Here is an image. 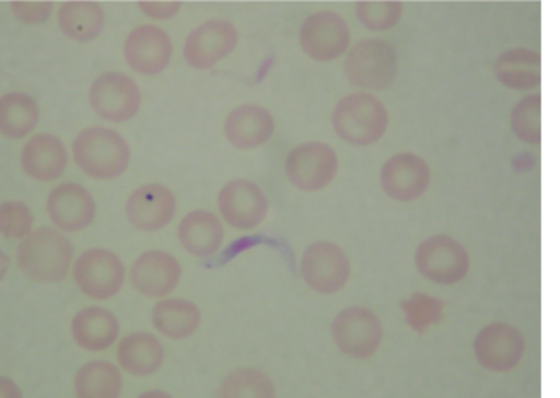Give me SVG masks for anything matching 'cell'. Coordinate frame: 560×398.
I'll return each mask as SVG.
<instances>
[{"label": "cell", "mask_w": 560, "mask_h": 398, "mask_svg": "<svg viewBox=\"0 0 560 398\" xmlns=\"http://www.w3.org/2000/svg\"><path fill=\"white\" fill-rule=\"evenodd\" d=\"M72 255L71 242L63 234L52 227H39L18 246L16 260L28 280L50 284L67 278Z\"/></svg>", "instance_id": "6da1fadb"}, {"label": "cell", "mask_w": 560, "mask_h": 398, "mask_svg": "<svg viewBox=\"0 0 560 398\" xmlns=\"http://www.w3.org/2000/svg\"><path fill=\"white\" fill-rule=\"evenodd\" d=\"M388 108L372 93H353L342 97L331 114L336 136L352 147H371L388 130Z\"/></svg>", "instance_id": "7a4b0ae2"}, {"label": "cell", "mask_w": 560, "mask_h": 398, "mask_svg": "<svg viewBox=\"0 0 560 398\" xmlns=\"http://www.w3.org/2000/svg\"><path fill=\"white\" fill-rule=\"evenodd\" d=\"M72 155L79 168L95 179L121 176L131 161L128 141L106 128L82 130L72 143Z\"/></svg>", "instance_id": "3957f363"}, {"label": "cell", "mask_w": 560, "mask_h": 398, "mask_svg": "<svg viewBox=\"0 0 560 398\" xmlns=\"http://www.w3.org/2000/svg\"><path fill=\"white\" fill-rule=\"evenodd\" d=\"M345 74L357 89L385 92L396 81V49L385 39H361L347 54Z\"/></svg>", "instance_id": "277c9868"}, {"label": "cell", "mask_w": 560, "mask_h": 398, "mask_svg": "<svg viewBox=\"0 0 560 398\" xmlns=\"http://www.w3.org/2000/svg\"><path fill=\"white\" fill-rule=\"evenodd\" d=\"M417 269L425 280L440 285L464 281L471 267L468 251L450 235H432L421 242L415 253Z\"/></svg>", "instance_id": "5b68a950"}, {"label": "cell", "mask_w": 560, "mask_h": 398, "mask_svg": "<svg viewBox=\"0 0 560 398\" xmlns=\"http://www.w3.org/2000/svg\"><path fill=\"white\" fill-rule=\"evenodd\" d=\"M331 338L353 360H368L381 349L383 327L377 314L363 306L347 307L335 317Z\"/></svg>", "instance_id": "8992f818"}, {"label": "cell", "mask_w": 560, "mask_h": 398, "mask_svg": "<svg viewBox=\"0 0 560 398\" xmlns=\"http://www.w3.org/2000/svg\"><path fill=\"white\" fill-rule=\"evenodd\" d=\"M339 162L334 148L320 141L303 143L289 153L287 176L302 191H319L338 175Z\"/></svg>", "instance_id": "52a82bcc"}, {"label": "cell", "mask_w": 560, "mask_h": 398, "mask_svg": "<svg viewBox=\"0 0 560 398\" xmlns=\"http://www.w3.org/2000/svg\"><path fill=\"white\" fill-rule=\"evenodd\" d=\"M302 277L311 291L330 295L345 289L350 277L349 258L334 242H316L303 253Z\"/></svg>", "instance_id": "ba28073f"}, {"label": "cell", "mask_w": 560, "mask_h": 398, "mask_svg": "<svg viewBox=\"0 0 560 398\" xmlns=\"http://www.w3.org/2000/svg\"><path fill=\"white\" fill-rule=\"evenodd\" d=\"M472 349L477 363L486 371L505 374L522 363L526 352V340L512 325L498 321L487 325L477 332Z\"/></svg>", "instance_id": "9c48e42d"}, {"label": "cell", "mask_w": 560, "mask_h": 398, "mask_svg": "<svg viewBox=\"0 0 560 398\" xmlns=\"http://www.w3.org/2000/svg\"><path fill=\"white\" fill-rule=\"evenodd\" d=\"M90 104L101 118L110 122H125L139 114L142 93L128 75L106 72L93 82Z\"/></svg>", "instance_id": "30bf717a"}, {"label": "cell", "mask_w": 560, "mask_h": 398, "mask_svg": "<svg viewBox=\"0 0 560 398\" xmlns=\"http://www.w3.org/2000/svg\"><path fill=\"white\" fill-rule=\"evenodd\" d=\"M74 280L90 298L108 300L125 282V267L115 253L93 248L82 253L74 264Z\"/></svg>", "instance_id": "8fae6325"}, {"label": "cell", "mask_w": 560, "mask_h": 398, "mask_svg": "<svg viewBox=\"0 0 560 398\" xmlns=\"http://www.w3.org/2000/svg\"><path fill=\"white\" fill-rule=\"evenodd\" d=\"M350 31L345 17L335 12L311 14L300 28V46L310 59L334 61L345 56Z\"/></svg>", "instance_id": "7c38bea8"}, {"label": "cell", "mask_w": 560, "mask_h": 398, "mask_svg": "<svg viewBox=\"0 0 560 398\" xmlns=\"http://www.w3.org/2000/svg\"><path fill=\"white\" fill-rule=\"evenodd\" d=\"M430 183V166L417 154L393 155L381 169L382 190L397 202L417 201L429 190Z\"/></svg>", "instance_id": "4fadbf2b"}, {"label": "cell", "mask_w": 560, "mask_h": 398, "mask_svg": "<svg viewBox=\"0 0 560 398\" xmlns=\"http://www.w3.org/2000/svg\"><path fill=\"white\" fill-rule=\"evenodd\" d=\"M237 39L236 27L230 21H208L187 36L184 59L191 68L208 70L233 52Z\"/></svg>", "instance_id": "5bb4252c"}, {"label": "cell", "mask_w": 560, "mask_h": 398, "mask_svg": "<svg viewBox=\"0 0 560 398\" xmlns=\"http://www.w3.org/2000/svg\"><path fill=\"white\" fill-rule=\"evenodd\" d=\"M223 220L237 230H253L264 222L269 201L259 186L250 180H231L219 195Z\"/></svg>", "instance_id": "9a60e30c"}, {"label": "cell", "mask_w": 560, "mask_h": 398, "mask_svg": "<svg viewBox=\"0 0 560 398\" xmlns=\"http://www.w3.org/2000/svg\"><path fill=\"white\" fill-rule=\"evenodd\" d=\"M173 46L167 32L155 25L133 28L125 43V57L131 70L143 75H155L168 67Z\"/></svg>", "instance_id": "2e32d148"}, {"label": "cell", "mask_w": 560, "mask_h": 398, "mask_svg": "<svg viewBox=\"0 0 560 398\" xmlns=\"http://www.w3.org/2000/svg\"><path fill=\"white\" fill-rule=\"evenodd\" d=\"M126 213L133 227L144 233H154L167 226L175 216V195L161 184L139 187L129 197Z\"/></svg>", "instance_id": "e0dca14e"}, {"label": "cell", "mask_w": 560, "mask_h": 398, "mask_svg": "<svg viewBox=\"0 0 560 398\" xmlns=\"http://www.w3.org/2000/svg\"><path fill=\"white\" fill-rule=\"evenodd\" d=\"M48 213L52 223L61 231L75 233L93 223L96 204L92 195L79 184H61L48 198Z\"/></svg>", "instance_id": "ac0fdd59"}, {"label": "cell", "mask_w": 560, "mask_h": 398, "mask_svg": "<svg viewBox=\"0 0 560 398\" xmlns=\"http://www.w3.org/2000/svg\"><path fill=\"white\" fill-rule=\"evenodd\" d=\"M180 280L178 260L165 251H147L133 262L131 282L148 298H162L175 291Z\"/></svg>", "instance_id": "d6986e66"}, {"label": "cell", "mask_w": 560, "mask_h": 398, "mask_svg": "<svg viewBox=\"0 0 560 398\" xmlns=\"http://www.w3.org/2000/svg\"><path fill=\"white\" fill-rule=\"evenodd\" d=\"M275 121L267 108L241 106L228 115L225 136L237 150H255L272 139Z\"/></svg>", "instance_id": "ffe728a7"}, {"label": "cell", "mask_w": 560, "mask_h": 398, "mask_svg": "<svg viewBox=\"0 0 560 398\" xmlns=\"http://www.w3.org/2000/svg\"><path fill=\"white\" fill-rule=\"evenodd\" d=\"M21 165L25 175L36 180L49 183L59 179L68 165L67 148L57 137L39 133L25 143Z\"/></svg>", "instance_id": "44dd1931"}, {"label": "cell", "mask_w": 560, "mask_h": 398, "mask_svg": "<svg viewBox=\"0 0 560 398\" xmlns=\"http://www.w3.org/2000/svg\"><path fill=\"white\" fill-rule=\"evenodd\" d=\"M72 338L89 352H103L118 338L117 317L104 307H85L72 318Z\"/></svg>", "instance_id": "7402d4cb"}, {"label": "cell", "mask_w": 560, "mask_h": 398, "mask_svg": "<svg viewBox=\"0 0 560 398\" xmlns=\"http://www.w3.org/2000/svg\"><path fill=\"white\" fill-rule=\"evenodd\" d=\"M493 71L508 89L520 92L536 89L541 82V57L536 50L516 47L498 57Z\"/></svg>", "instance_id": "603a6c76"}, {"label": "cell", "mask_w": 560, "mask_h": 398, "mask_svg": "<svg viewBox=\"0 0 560 398\" xmlns=\"http://www.w3.org/2000/svg\"><path fill=\"white\" fill-rule=\"evenodd\" d=\"M178 234L186 251L197 258H209L219 251L225 231L214 213L195 211L180 222Z\"/></svg>", "instance_id": "cb8c5ba5"}, {"label": "cell", "mask_w": 560, "mask_h": 398, "mask_svg": "<svg viewBox=\"0 0 560 398\" xmlns=\"http://www.w3.org/2000/svg\"><path fill=\"white\" fill-rule=\"evenodd\" d=\"M164 347L150 332H133L119 342L118 363L128 374L147 376L164 363Z\"/></svg>", "instance_id": "d4e9b609"}, {"label": "cell", "mask_w": 560, "mask_h": 398, "mask_svg": "<svg viewBox=\"0 0 560 398\" xmlns=\"http://www.w3.org/2000/svg\"><path fill=\"white\" fill-rule=\"evenodd\" d=\"M200 309L187 300H162L153 309L154 328L165 338H190L200 327Z\"/></svg>", "instance_id": "484cf974"}, {"label": "cell", "mask_w": 560, "mask_h": 398, "mask_svg": "<svg viewBox=\"0 0 560 398\" xmlns=\"http://www.w3.org/2000/svg\"><path fill=\"white\" fill-rule=\"evenodd\" d=\"M104 10L95 2H67L59 10L61 32L74 42H92L103 32Z\"/></svg>", "instance_id": "4316f807"}, {"label": "cell", "mask_w": 560, "mask_h": 398, "mask_svg": "<svg viewBox=\"0 0 560 398\" xmlns=\"http://www.w3.org/2000/svg\"><path fill=\"white\" fill-rule=\"evenodd\" d=\"M74 386L81 398H117L121 394L122 378L114 364L93 361L79 368Z\"/></svg>", "instance_id": "83f0119b"}, {"label": "cell", "mask_w": 560, "mask_h": 398, "mask_svg": "<svg viewBox=\"0 0 560 398\" xmlns=\"http://www.w3.org/2000/svg\"><path fill=\"white\" fill-rule=\"evenodd\" d=\"M39 119L38 106L24 93L3 94L0 99V129L9 139H23L35 129Z\"/></svg>", "instance_id": "f1b7e54d"}, {"label": "cell", "mask_w": 560, "mask_h": 398, "mask_svg": "<svg viewBox=\"0 0 560 398\" xmlns=\"http://www.w3.org/2000/svg\"><path fill=\"white\" fill-rule=\"evenodd\" d=\"M444 306L446 303L443 300L422 292L413 293L410 298L400 302L408 327L419 336H424L430 327L443 320Z\"/></svg>", "instance_id": "f546056e"}, {"label": "cell", "mask_w": 560, "mask_h": 398, "mask_svg": "<svg viewBox=\"0 0 560 398\" xmlns=\"http://www.w3.org/2000/svg\"><path fill=\"white\" fill-rule=\"evenodd\" d=\"M219 396L222 397H261L275 396L272 379L256 368H238L226 376L220 386Z\"/></svg>", "instance_id": "4dcf8cb0"}, {"label": "cell", "mask_w": 560, "mask_h": 398, "mask_svg": "<svg viewBox=\"0 0 560 398\" xmlns=\"http://www.w3.org/2000/svg\"><path fill=\"white\" fill-rule=\"evenodd\" d=\"M513 133L527 144H540L541 141V96L529 94L523 97L511 115Z\"/></svg>", "instance_id": "1f68e13d"}, {"label": "cell", "mask_w": 560, "mask_h": 398, "mask_svg": "<svg viewBox=\"0 0 560 398\" xmlns=\"http://www.w3.org/2000/svg\"><path fill=\"white\" fill-rule=\"evenodd\" d=\"M355 12L368 31L385 32L400 23L404 5L400 2H358Z\"/></svg>", "instance_id": "d6a6232c"}, {"label": "cell", "mask_w": 560, "mask_h": 398, "mask_svg": "<svg viewBox=\"0 0 560 398\" xmlns=\"http://www.w3.org/2000/svg\"><path fill=\"white\" fill-rule=\"evenodd\" d=\"M32 216L31 209L20 201L3 202L0 208V230L7 238H24L32 234Z\"/></svg>", "instance_id": "836d02e7"}, {"label": "cell", "mask_w": 560, "mask_h": 398, "mask_svg": "<svg viewBox=\"0 0 560 398\" xmlns=\"http://www.w3.org/2000/svg\"><path fill=\"white\" fill-rule=\"evenodd\" d=\"M52 3L50 2H14L12 10L14 16L24 24H39L48 20L52 13Z\"/></svg>", "instance_id": "e575fe53"}, {"label": "cell", "mask_w": 560, "mask_h": 398, "mask_svg": "<svg viewBox=\"0 0 560 398\" xmlns=\"http://www.w3.org/2000/svg\"><path fill=\"white\" fill-rule=\"evenodd\" d=\"M140 9L143 10L144 14H148L154 20H170L179 12V2H140Z\"/></svg>", "instance_id": "d590c367"}]
</instances>
